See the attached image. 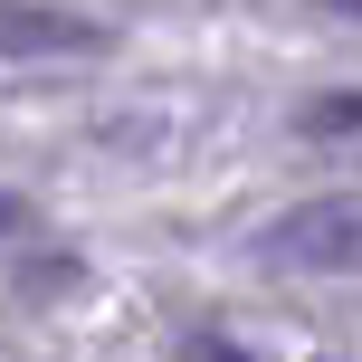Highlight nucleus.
Segmentation results:
<instances>
[{
	"label": "nucleus",
	"instance_id": "nucleus-1",
	"mask_svg": "<svg viewBox=\"0 0 362 362\" xmlns=\"http://www.w3.org/2000/svg\"><path fill=\"white\" fill-rule=\"evenodd\" d=\"M257 257H267V267H315V276L362 267V191L296 200L286 219H267V229H257Z\"/></svg>",
	"mask_w": 362,
	"mask_h": 362
},
{
	"label": "nucleus",
	"instance_id": "nucleus-2",
	"mask_svg": "<svg viewBox=\"0 0 362 362\" xmlns=\"http://www.w3.org/2000/svg\"><path fill=\"white\" fill-rule=\"evenodd\" d=\"M105 29L67 10H0V57H95Z\"/></svg>",
	"mask_w": 362,
	"mask_h": 362
},
{
	"label": "nucleus",
	"instance_id": "nucleus-3",
	"mask_svg": "<svg viewBox=\"0 0 362 362\" xmlns=\"http://www.w3.org/2000/svg\"><path fill=\"white\" fill-rule=\"evenodd\" d=\"M344 124H362V95H334V105L315 115V134H344Z\"/></svg>",
	"mask_w": 362,
	"mask_h": 362
},
{
	"label": "nucleus",
	"instance_id": "nucleus-4",
	"mask_svg": "<svg viewBox=\"0 0 362 362\" xmlns=\"http://www.w3.org/2000/svg\"><path fill=\"white\" fill-rule=\"evenodd\" d=\"M181 362H248V353H238V344H191Z\"/></svg>",
	"mask_w": 362,
	"mask_h": 362
},
{
	"label": "nucleus",
	"instance_id": "nucleus-5",
	"mask_svg": "<svg viewBox=\"0 0 362 362\" xmlns=\"http://www.w3.org/2000/svg\"><path fill=\"white\" fill-rule=\"evenodd\" d=\"M19 219H29V210H19V200H0V229H19Z\"/></svg>",
	"mask_w": 362,
	"mask_h": 362
},
{
	"label": "nucleus",
	"instance_id": "nucleus-6",
	"mask_svg": "<svg viewBox=\"0 0 362 362\" xmlns=\"http://www.w3.org/2000/svg\"><path fill=\"white\" fill-rule=\"evenodd\" d=\"M325 10H353V19H362V0H325Z\"/></svg>",
	"mask_w": 362,
	"mask_h": 362
}]
</instances>
